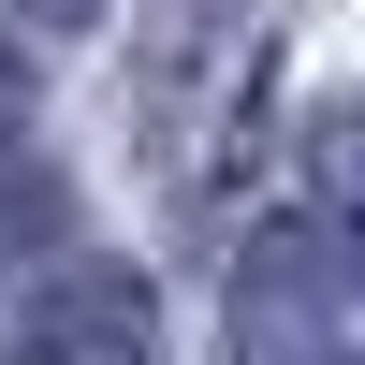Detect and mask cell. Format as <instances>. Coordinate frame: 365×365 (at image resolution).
I'll use <instances>...</instances> for the list:
<instances>
[{"label":"cell","instance_id":"1","mask_svg":"<svg viewBox=\"0 0 365 365\" xmlns=\"http://www.w3.org/2000/svg\"><path fill=\"white\" fill-rule=\"evenodd\" d=\"M234 365H351V307H336V249L307 220H278L234 263Z\"/></svg>","mask_w":365,"mask_h":365},{"label":"cell","instance_id":"2","mask_svg":"<svg viewBox=\"0 0 365 365\" xmlns=\"http://www.w3.org/2000/svg\"><path fill=\"white\" fill-rule=\"evenodd\" d=\"M0 365H161V307H146V278L88 263V278H58L44 307L0 336Z\"/></svg>","mask_w":365,"mask_h":365},{"label":"cell","instance_id":"3","mask_svg":"<svg viewBox=\"0 0 365 365\" xmlns=\"http://www.w3.org/2000/svg\"><path fill=\"white\" fill-rule=\"evenodd\" d=\"M29 132V58H15V29H0V146Z\"/></svg>","mask_w":365,"mask_h":365},{"label":"cell","instance_id":"4","mask_svg":"<svg viewBox=\"0 0 365 365\" xmlns=\"http://www.w3.org/2000/svg\"><path fill=\"white\" fill-rule=\"evenodd\" d=\"M29 15H44V29H88V15H103V0H29Z\"/></svg>","mask_w":365,"mask_h":365},{"label":"cell","instance_id":"5","mask_svg":"<svg viewBox=\"0 0 365 365\" xmlns=\"http://www.w3.org/2000/svg\"><path fill=\"white\" fill-rule=\"evenodd\" d=\"M351 263H365V205H351Z\"/></svg>","mask_w":365,"mask_h":365}]
</instances>
